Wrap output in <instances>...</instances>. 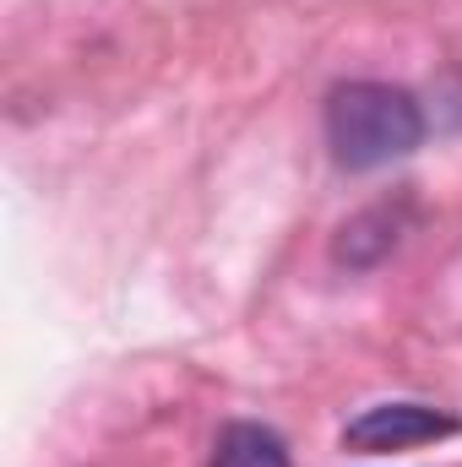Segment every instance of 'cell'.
<instances>
[{"instance_id":"3957f363","label":"cell","mask_w":462,"mask_h":467,"mask_svg":"<svg viewBox=\"0 0 462 467\" xmlns=\"http://www.w3.org/2000/svg\"><path fill=\"white\" fill-rule=\"evenodd\" d=\"M408 223H414V207H408V202H375V207L353 213L343 229H338V239H332V261L348 266V272L381 266V261L403 244Z\"/></svg>"},{"instance_id":"277c9868","label":"cell","mask_w":462,"mask_h":467,"mask_svg":"<svg viewBox=\"0 0 462 467\" xmlns=\"http://www.w3.org/2000/svg\"><path fill=\"white\" fill-rule=\"evenodd\" d=\"M207 467H294V462H289V446H283L278 430L239 419V424H224V430H218L213 462Z\"/></svg>"},{"instance_id":"7a4b0ae2","label":"cell","mask_w":462,"mask_h":467,"mask_svg":"<svg viewBox=\"0 0 462 467\" xmlns=\"http://www.w3.org/2000/svg\"><path fill=\"white\" fill-rule=\"evenodd\" d=\"M446 435H457L452 413H441L430 402H381V408H364L348 424L343 446L386 457V451H414V446H430V441H446Z\"/></svg>"},{"instance_id":"6da1fadb","label":"cell","mask_w":462,"mask_h":467,"mask_svg":"<svg viewBox=\"0 0 462 467\" xmlns=\"http://www.w3.org/2000/svg\"><path fill=\"white\" fill-rule=\"evenodd\" d=\"M425 141V109L408 88L392 82H343L327 99V147L348 174L386 169Z\"/></svg>"}]
</instances>
